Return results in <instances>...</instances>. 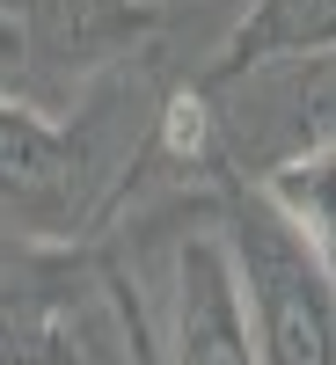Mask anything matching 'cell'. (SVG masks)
I'll return each instance as SVG.
<instances>
[{"instance_id":"1","label":"cell","mask_w":336,"mask_h":365,"mask_svg":"<svg viewBox=\"0 0 336 365\" xmlns=\"http://www.w3.org/2000/svg\"><path fill=\"white\" fill-rule=\"evenodd\" d=\"M183 58L161 44L88 88L73 110H29L0 96V234L15 249H88L117 227L139 161L154 146L168 96L183 88Z\"/></svg>"},{"instance_id":"2","label":"cell","mask_w":336,"mask_h":365,"mask_svg":"<svg viewBox=\"0 0 336 365\" xmlns=\"http://www.w3.org/2000/svg\"><path fill=\"white\" fill-rule=\"evenodd\" d=\"M168 29L175 0H0V96L58 117Z\"/></svg>"},{"instance_id":"3","label":"cell","mask_w":336,"mask_h":365,"mask_svg":"<svg viewBox=\"0 0 336 365\" xmlns=\"http://www.w3.org/2000/svg\"><path fill=\"white\" fill-rule=\"evenodd\" d=\"M220 241L241 285L256 365H336V278L249 182L220 190Z\"/></svg>"},{"instance_id":"4","label":"cell","mask_w":336,"mask_h":365,"mask_svg":"<svg viewBox=\"0 0 336 365\" xmlns=\"http://www.w3.org/2000/svg\"><path fill=\"white\" fill-rule=\"evenodd\" d=\"M205 103V132H212V161L227 182H256L270 168H285L300 154L336 146V51L315 58H278V66L234 73L220 88H198Z\"/></svg>"},{"instance_id":"5","label":"cell","mask_w":336,"mask_h":365,"mask_svg":"<svg viewBox=\"0 0 336 365\" xmlns=\"http://www.w3.org/2000/svg\"><path fill=\"white\" fill-rule=\"evenodd\" d=\"M44 365H161L146 285L103 241L81 249V263H73V285H66V299H58V314H51Z\"/></svg>"},{"instance_id":"6","label":"cell","mask_w":336,"mask_h":365,"mask_svg":"<svg viewBox=\"0 0 336 365\" xmlns=\"http://www.w3.org/2000/svg\"><path fill=\"white\" fill-rule=\"evenodd\" d=\"M315 51H336V0H241L227 29L190 58L183 81L220 88L234 73L278 66V58H315Z\"/></svg>"},{"instance_id":"7","label":"cell","mask_w":336,"mask_h":365,"mask_svg":"<svg viewBox=\"0 0 336 365\" xmlns=\"http://www.w3.org/2000/svg\"><path fill=\"white\" fill-rule=\"evenodd\" d=\"M81 249H8L0 256V365H44L51 314L73 285Z\"/></svg>"},{"instance_id":"8","label":"cell","mask_w":336,"mask_h":365,"mask_svg":"<svg viewBox=\"0 0 336 365\" xmlns=\"http://www.w3.org/2000/svg\"><path fill=\"white\" fill-rule=\"evenodd\" d=\"M8 249H15V241H8V234H0V256H8Z\"/></svg>"}]
</instances>
